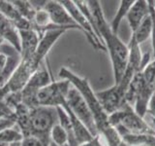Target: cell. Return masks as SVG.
Instances as JSON below:
<instances>
[{
	"label": "cell",
	"instance_id": "6da1fadb",
	"mask_svg": "<svg viewBox=\"0 0 155 146\" xmlns=\"http://www.w3.org/2000/svg\"><path fill=\"white\" fill-rule=\"evenodd\" d=\"M87 5L94 19V23L100 40L103 42L106 50L110 54L114 84H117L122 78L129 58L128 46L120 40L117 34L111 31L107 23L99 1H87Z\"/></svg>",
	"mask_w": 155,
	"mask_h": 146
},
{
	"label": "cell",
	"instance_id": "7a4b0ae2",
	"mask_svg": "<svg viewBox=\"0 0 155 146\" xmlns=\"http://www.w3.org/2000/svg\"><path fill=\"white\" fill-rule=\"evenodd\" d=\"M129 58L125 72L117 84H114L110 89L95 92L101 105L109 115L121 108L125 103V96L128 88L132 82L135 74L140 70H143L142 61L143 54L140 52V45L131 36L129 45Z\"/></svg>",
	"mask_w": 155,
	"mask_h": 146
},
{
	"label": "cell",
	"instance_id": "3957f363",
	"mask_svg": "<svg viewBox=\"0 0 155 146\" xmlns=\"http://www.w3.org/2000/svg\"><path fill=\"white\" fill-rule=\"evenodd\" d=\"M155 92V60L135 74L125 96V101L145 118L148 102Z\"/></svg>",
	"mask_w": 155,
	"mask_h": 146
},
{
	"label": "cell",
	"instance_id": "277c9868",
	"mask_svg": "<svg viewBox=\"0 0 155 146\" xmlns=\"http://www.w3.org/2000/svg\"><path fill=\"white\" fill-rule=\"evenodd\" d=\"M58 123L56 107L37 106L29 111L27 136L41 141L43 146H50L51 129Z\"/></svg>",
	"mask_w": 155,
	"mask_h": 146
},
{
	"label": "cell",
	"instance_id": "5b68a950",
	"mask_svg": "<svg viewBox=\"0 0 155 146\" xmlns=\"http://www.w3.org/2000/svg\"><path fill=\"white\" fill-rule=\"evenodd\" d=\"M60 3L70 14L76 24L80 27V30L84 34L87 40L96 50L106 52V48L103 42L100 40L97 33L94 19L87 5V1H70L63 0Z\"/></svg>",
	"mask_w": 155,
	"mask_h": 146
},
{
	"label": "cell",
	"instance_id": "8992f818",
	"mask_svg": "<svg viewBox=\"0 0 155 146\" xmlns=\"http://www.w3.org/2000/svg\"><path fill=\"white\" fill-rule=\"evenodd\" d=\"M110 125L119 131H126L130 134H147L155 135V130L145 122L144 118L140 117L135 111L134 107L125 102L124 105L109 115Z\"/></svg>",
	"mask_w": 155,
	"mask_h": 146
},
{
	"label": "cell",
	"instance_id": "52a82bcc",
	"mask_svg": "<svg viewBox=\"0 0 155 146\" xmlns=\"http://www.w3.org/2000/svg\"><path fill=\"white\" fill-rule=\"evenodd\" d=\"M51 83L50 73L45 67L41 66L28 80L26 85L22 88V90L18 92L21 102L27 106L29 109L39 106L37 102L38 94L43 88L47 87Z\"/></svg>",
	"mask_w": 155,
	"mask_h": 146
},
{
	"label": "cell",
	"instance_id": "ba28073f",
	"mask_svg": "<svg viewBox=\"0 0 155 146\" xmlns=\"http://www.w3.org/2000/svg\"><path fill=\"white\" fill-rule=\"evenodd\" d=\"M66 100L72 112L85 126V128L90 131V134L93 136L98 135V130L96 128L93 115L81 92L76 88L72 87L67 94Z\"/></svg>",
	"mask_w": 155,
	"mask_h": 146
},
{
	"label": "cell",
	"instance_id": "9c48e42d",
	"mask_svg": "<svg viewBox=\"0 0 155 146\" xmlns=\"http://www.w3.org/2000/svg\"><path fill=\"white\" fill-rule=\"evenodd\" d=\"M71 89V84L67 80L51 82L47 87L43 88L38 94L37 102L39 106L55 107L58 99L66 96Z\"/></svg>",
	"mask_w": 155,
	"mask_h": 146
},
{
	"label": "cell",
	"instance_id": "30bf717a",
	"mask_svg": "<svg viewBox=\"0 0 155 146\" xmlns=\"http://www.w3.org/2000/svg\"><path fill=\"white\" fill-rule=\"evenodd\" d=\"M44 9L46 10L51 19V23L53 26L67 28V29H79L74 19L60 3V1H47Z\"/></svg>",
	"mask_w": 155,
	"mask_h": 146
},
{
	"label": "cell",
	"instance_id": "8fae6325",
	"mask_svg": "<svg viewBox=\"0 0 155 146\" xmlns=\"http://www.w3.org/2000/svg\"><path fill=\"white\" fill-rule=\"evenodd\" d=\"M0 13L16 26L18 31L25 30V29H33L31 23L19 14L12 1L0 0Z\"/></svg>",
	"mask_w": 155,
	"mask_h": 146
},
{
	"label": "cell",
	"instance_id": "7c38bea8",
	"mask_svg": "<svg viewBox=\"0 0 155 146\" xmlns=\"http://www.w3.org/2000/svg\"><path fill=\"white\" fill-rule=\"evenodd\" d=\"M149 16V5L148 1L145 0H137L135 1L132 7L130 8L127 14V21L131 28V31L135 32L143 19Z\"/></svg>",
	"mask_w": 155,
	"mask_h": 146
},
{
	"label": "cell",
	"instance_id": "4fadbf2b",
	"mask_svg": "<svg viewBox=\"0 0 155 146\" xmlns=\"http://www.w3.org/2000/svg\"><path fill=\"white\" fill-rule=\"evenodd\" d=\"M19 38H21V58L31 57L35 54L40 36L34 29H25L19 30Z\"/></svg>",
	"mask_w": 155,
	"mask_h": 146
},
{
	"label": "cell",
	"instance_id": "5bb4252c",
	"mask_svg": "<svg viewBox=\"0 0 155 146\" xmlns=\"http://www.w3.org/2000/svg\"><path fill=\"white\" fill-rule=\"evenodd\" d=\"M0 36L5 42L16 48L18 52H21V38L16 26L9 21V19L0 13Z\"/></svg>",
	"mask_w": 155,
	"mask_h": 146
},
{
	"label": "cell",
	"instance_id": "9a60e30c",
	"mask_svg": "<svg viewBox=\"0 0 155 146\" xmlns=\"http://www.w3.org/2000/svg\"><path fill=\"white\" fill-rule=\"evenodd\" d=\"M118 134L129 146H155V135L152 134H136L126 133V131H119Z\"/></svg>",
	"mask_w": 155,
	"mask_h": 146
},
{
	"label": "cell",
	"instance_id": "2e32d148",
	"mask_svg": "<svg viewBox=\"0 0 155 146\" xmlns=\"http://www.w3.org/2000/svg\"><path fill=\"white\" fill-rule=\"evenodd\" d=\"M57 115H58V124H59L63 129L65 130L68 135V146H79L76 140V136L73 130V126L70 121V118L66 111L62 107H56Z\"/></svg>",
	"mask_w": 155,
	"mask_h": 146
},
{
	"label": "cell",
	"instance_id": "e0dca14e",
	"mask_svg": "<svg viewBox=\"0 0 155 146\" xmlns=\"http://www.w3.org/2000/svg\"><path fill=\"white\" fill-rule=\"evenodd\" d=\"M134 0H121L119 7L117 12H116L114 18L113 19V21L110 23V26L111 31L114 33L117 34L118 33V29L121 23H122L123 19L127 17V14L129 12L130 8L132 7V5L134 4Z\"/></svg>",
	"mask_w": 155,
	"mask_h": 146
},
{
	"label": "cell",
	"instance_id": "ac0fdd59",
	"mask_svg": "<svg viewBox=\"0 0 155 146\" xmlns=\"http://www.w3.org/2000/svg\"><path fill=\"white\" fill-rule=\"evenodd\" d=\"M151 30H152V19L149 16L145 18L143 23L140 24V26L137 28V30L132 33V36L135 38L139 45L143 42L147 41L149 37H151Z\"/></svg>",
	"mask_w": 155,
	"mask_h": 146
},
{
	"label": "cell",
	"instance_id": "d6986e66",
	"mask_svg": "<svg viewBox=\"0 0 155 146\" xmlns=\"http://www.w3.org/2000/svg\"><path fill=\"white\" fill-rule=\"evenodd\" d=\"M22 139L23 134L17 125L0 133V142L7 145L13 143H19L21 142Z\"/></svg>",
	"mask_w": 155,
	"mask_h": 146
},
{
	"label": "cell",
	"instance_id": "ffe728a7",
	"mask_svg": "<svg viewBox=\"0 0 155 146\" xmlns=\"http://www.w3.org/2000/svg\"><path fill=\"white\" fill-rule=\"evenodd\" d=\"M15 7L18 9V11L21 16L27 19V21L32 23L33 19L35 17L36 10L34 9L30 1H22V0H17V1H12Z\"/></svg>",
	"mask_w": 155,
	"mask_h": 146
},
{
	"label": "cell",
	"instance_id": "44dd1931",
	"mask_svg": "<svg viewBox=\"0 0 155 146\" xmlns=\"http://www.w3.org/2000/svg\"><path fill=\"white\" fill-rule=\"evenodd\" d=\"M51 142L55 146H67L68 135L65 130L59 124L54 125L51 131Z\"/></svg>",
	"mask_w": 155,
	"mask_h": 146
},
{
	"label": "cell",
	"instance_id": "7402d4cb",
	"mask_svg": "<svg viewBox=\"0 0 155 146\" xmlns=\"http://www.w3.org/2000/svg\"><path fill=\"white\" fill-rule=\"evenodd\" d=\"M16 125H17V119L15 114L1 117V118H0V133L9 128H12V127Z\"/></svg>",
	"mask_w": 155,
	"mask_h": 146
},
{
	"label": "cell",
	"instance_id": "603a6c76",
	"mask_svg": "<svg viewBox=\"0 0 155 146\" xmlns=\"http://www.w3.org/2000/svg\"><path fill=\"white\" fill-rule=\"evenodd\" d=\"M149 5V14L152 19V30H151V41H152V50H153V57L155 58V12L153 10L152 0H148Z\"/></svg>",
	"mask_w": 155,
	"mask_h": 146
},
{
	"label": "cell",
	"instance_id": "cb8c5ba5",
	"mask_svg": "<svg viewBox=\"0 0 155 146\" xmlns=\"http://www.w3.org/2000/svg\"><path fill=\"white\" fill-rule=\"evenodd\" d=\"M19 146H43V144L41 143V141L37 139L36 137L27 136V137H23Z\"/></svg>",
	"mask_w": 155,
	"mask_h": 146
},
{
	"label": "cell",
	"instance_id": "d4e9b609",
	"mask_svg": "<svg viewBox=\"0 0 155 146\" xmlns=\"http://www.w3.org/2000/svg\"><path fill=\"white\" fill-rule=\"evenodd\" d=\"M147 116L149 117V118H152L155 120V92L153 94V96H151V99H150V100L148 102L147 110Z\"/></svg>",
	"mask_w": 155,
	"mask_h": 146
},
{
	"label": "cell",
	"instance_id": "484cf974",
	"mask_svg": "<svg viewBox=\"0 0 155 146\" xmlns=\"http://www.w3.org/2000/svg\"><path fill=\"white\" fill-rule=\"evenodd\" d=\"M101 136L98 134V135H96L94 136L93 138L90 139L89 141H87V142H84V143H82L79 146H103V144L101 143Z\"/></svg>",
	"mask_w": 155,
	"mask_h": 146
},
{
	"label": "cell",
	"instance_id": "4316f807",
	"mask_svg": "<svg viewBox=\"0 0 155 146\" xmlns=\"http://www.w3.org/2000/svg\"><path fill=\"white\" fill-rule=\"evenodd\" d=\"M150 120H151V123H152V125H150V126H151L152 128L155 130V120H154V119H152V118H150Z\"/></svg>",
	"mask_w": 155,
	"mask_h": 146
},
{
	"label": "cell",
	"instance_id": "83f0119b",
	"mask_svg": "<svg viewBox=\"0 0 155 146\" xmlns=\"http://www.w3.org/2000/svg\"><path fill=\"white\" fill-rule=\"evenodd\" d=\"M5 41H4V39L1 37V36H0V47H1V45H2V44L4 43Z\"/></svg>",
	"mask_w": 155,
	"mask_h": 146
},
{
	"label": "cell",
	"instance_id": "f1b7e54d",
	"mask_svg": "<svg viewBox=\"0 0 155 146\" xmlns=\"http://www.w3.org/2000/svg\"><path fill=\"white\" fill-rule=\"evenodd\" d=\"M19 144H21V142H19V143H13V144H10L9 146H19Z\"/></svg>",
	"mask_w": 155,
	"mask_h": 146
},
{
	"label": "cell",
	"instance_id": "f546056e",
	"mask_svg": "<svg viewBox=\"0 0 155 146\" xmlns=\"http://www.w3.org/2000/svg\"><path fill=\"white\" fill-rule=\"evenodd\" d=\"M152 5H153V10L155 12V0H152Z\"/></svg>",
	"mask_w": 155,
	"mask_h": 146
},
{
	"label": "cell",
	"instance_id": "4dcf8cb0",
	"mask_svg": "<svg viewBox=\"0 0 155 146\" xmlns=\"http://www.w3.org/2000/svg\"><path fill=\"white\" fill-rule=\"evenodd\" d=\"M0 146H9V145H7V144H4V143H1V142H0Z\"/></svg>",
	"mask_w": 155,
	"mask_h": 146
},
{
	"label": "cell",
	"instance_id": "1f68e13d",
	"mask_svg": "<svg viewBox=\"0 0 155 146\" xmlns=\"http://www.w3.org/2000/svg\"><path fill=\"white\" fill-rule=\"evenodd\" d=\"M50 146H55V145H54V144H52V143L51 142V144H50Z\"/></svg>",
	"mask_w": 155,
	"mask_h": 146
},
{
	"label": "cell",
	"instance_id": "d6a6232c",
	"mask_svg": "<svg viewBox=\"0 0 155 146\" xmlns=\"http://www.w3.org/2000/svg\"><path fill=\"white\" fill-rule=\"evenodd\" d=\"M67 146H68V145H67Z\"/></svg>",
	"mask_w": 155,
	"mask_h": 146
}]
</instances>
